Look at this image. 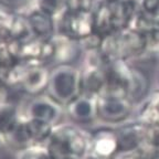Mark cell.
I'll use <instances>...</instances> for the list:
<instances>
[{
	"label": "cell",
	"mask_w": 159,
	"mask_h": 159,
	"mask_svg": "<svg viewBox=\"0 0 159 159\" xmlns=\"http://www.w3.org/2000/svg\"><path fill=\"white\" fill-rule=\"evenodd\" d=\"M89 132L74 123H60L47 142L51 159H83L89 154Z\"/></svg>",
	"instance_id": "obj_1"
},
{
	"label": "cell",
	"mask_w": 159,
	"mask_h": 159,
	"mask_svg": "<svg viewBox=\"0 0 159 159\" xmlns=\"http://www.w3.org/2000/svg\"><path fill=\"white\" fill-rule=\"evenodd\" d=\"M144 34L132 28H126L102 38L98 50L107 62H129L135 57H142L144 54Z\"/></svg>",
	"instance_id": "obj_2"
},
{
	"label": "cell",
	"mask_w": 159,
	"mask_h": 159,
	"mask_svg": "<svg viewBox=\"0 0 159 159\" xmlns=\"http://www.w3.org/2000/svg\"><path fill=\"white\" fill-rule=\"evenodd\" d=\"M96 119L105 125H120L127 122L132 115L135 104L126 93L114 89L104 87L95 98Z\"/></svg>",
	"instance_id": "obj_3"
},
{
	"label": "cell",
	"mask_w": 159,
	"mask_h": 159,
	"mask_svg": "<svg viewBox=\"0 0 159 159\" xmlns=\"http://www.w3.org/2000/svg\"><path fill=\"white\" fill-rule=\"evenodd\" d=\"M47 93L61 105L81 95V70L73 64L52 66Z\"/></svg>",
	"instance_id": "obj_4"
},
{
	"label": "cell",
	"mask_w": 159,
	"mask_h": 159,
	"mask_svg": "<svg viewBox=\"0 0 159 159\" xmlns=\"http://www.w3.org/2000/svg\"><path fill=\"white\" fill-rule=\"evenodd\" d=\"M82 53L84 50L81 43L57 33L52 39L43 41L41 61L49 67L62 64L75 65Z\"/></svg>",
	"instance_id": "obj_5"
},
{
	"label": "cell",
	"mask_w": 159,
	"mask_h": 159,
	"mask_svg": "<svg viewBox=\"0 0 159 159\" xmlns=\"http://www.w3.org/2000/svg\"><path fill=\"white\" fill-rule=\"evenodd\" d=\"M57 33L82 42L95 34L92 12H73L64 10L59 16Z\"/></svg>",
	"instance_id": "obj_6"
},
{
	"label": "cell",
	"mask_w": 159,
	"mask_h": 159,
	"mask_svg": "<svg viewBox=\"0 0 159 159\" xmlns=\"http://www.w3.org/2000/svg\"><path fill=\"white\" fill-rule=\"evenodd\" d=\"M63 114L64 106L57 103L48 93H44L39 96L31 97L22 118L35 119L55 126L61 123Z\"/></svg>",
	"instance_id": "obj_7"
},
{
	"label": "cell",
	"mask_w": 159,
	"mask_h": 159,
	"mask_svg": "<svg viewBox=\"0 0 159 159\" xmlns=\"http://www.w3.org/2000/svg\"><path fill=\"white\" fill-rule=\"evenodd\" d=\"M89 154L98 159H116L120 154L116 127L104 125L89 132Z\"/></svg>",
	"instance_id": "obj_8"
},
{
	"label": "cell",
	"mask_w": 159,
	"mask_h": 159,
	"mask_svg": "<svg viewBox=\"0 0 159 159\" xmlns=\"http://www.w3.org/2000/svg\"><path fill=\"white\" fill-rule=\"evenodd\" d=\"M147 126L139 122H125L116 127L120 152H136L146 140Z\"/></svg>",
	"instance_id": "obj_9"
},
{
	"label": "cell",
	"mask_w": 159,
	"mask_h": 159,
	"mask_svg": "<svg viewBox=\"0 0 159 159\" xmlns=\"http://www.w3.org/2000/svg\"><path fill=\"white\" fill-rule=\"evenodd\" d=\"M64 113L72 120V123L80 126L92 124L96 120L95 98L82 94L79 95L64 105Z\"/></svg>",
	"instance_id": "obj_10"
},
{
	"label": "cell",
	"mask_w": 159,
	"mask_h": 159,
	"mask_svg": "<svg viewBox=\"0 0 159 159\" xmlns=\"http://www.w3.org/2000/svg\"><path fill=\"white\" fill-rule=\"evenodd\" d=\"M27 19L31 34L35 39L48 41L57 34V22L53 16L34 8L27 13Z\"/></svg>",
	"instance_id": "obj_11"
},
{
	"label": "cell",
	"mask_w": 159,
	"mask_h": 159,
	"mask_svg": "<svg viewBox=\"0 0 159 159\" xmlns=\"http://www.w3.org/2000/svg\"><path fill=\"white\" fill-rule=\"evenodd\" d=\"M112 12L113 25L115 31L129 28L135 15L140 7L139 0H119L117 2L109 3Z\"/></svg>",
	"instance_id": "obj_12"
},
{
	"label": "cell",
	"mask_w": 159,
	"mask_h": 159,
	"mask_svg": "<svg viewBox=\"0 0 159 159\" xmlns=\"http://www.w3.org/2000/svg\"><path fill=\"white\" fill-rule=\"evenodd\" d=\"M93 22L95 34L101 38H105L116 32L113 25L111 5L104 0H99V2L93 10Z\"/></svg>",
	"instance_id": "obj_13"
},
{
	"label": "cell",
	"mask_w": 159,
	"mask_h": 159,
	"mask_svg": "<svg viewBox=\"0 0 159 159\" xmlns=\"http://www.w3.org/2000/svg\"><path fill=\"white\" fill-rule=\"evenodd\" d=\"M21 120L22 115L17 105L8 101L0 106V135L5 139V143Z\"/></svg>",
	"instance_id": "obj_14"
},
{
	"label": "cell",
	"mask_w": 159,
	"mask_h": 159,
	"mask_svg": "<svg viewBox=\"0 0 159 159\" xmlns=\"http://www.w3.org/2000/svg\"><path fill=\"white\" fill-rule=\"evenodd\" d=\"M137 119L145 125L159 124V91H154L140 103Z\"/></svg>",
	"instance_id": "obj_15"
},
{
	"label": "cell",
	"mask_w": 159,
	"mask_h": 159,
	"mask_svg": "<svg viewBox=\"0 0 159 159\" xmlns=\"http://www.w3.org/2000/svg\"><path fill=\"white\" fill-rule=\"evenodd\" d=\"M17 159H51L47 144L32 145L17 152Z\"/></svg>",
	"instance_id": "obj_16"
},
{
	"label": "cell",
	"mask_w": 159,
	"mask_h": 159,
	"mask_svg": "<svg viewBox=\"0 0 159 159\" xmlns=\"http://www.w3.org/2000/svg\"><path fill=\"white\" fill-rule=\"evenodd\" d=\"M34 8L49 13L54 18L64 11V0H34Z\"/></svg>",
	"instance_id": "obj_17"
},
{
	"label": "cell",
	"mask_w": 159,
	"mask_h": 159,
	"mask_svg": "<svg viewBox=\"0 0 159 159\" xmlns=\"http://www.w3.org/2000/svg\"><path fill=\"white\" fill-rule=\"evenodd\" d=\"M99 0H64V10L73 12H92Z\"/></svg>",
	"instance_id": "obj_18"
},
{
	"label": "cell",
	"mask_w": 159,
	"mask_h": 159,
	"mask_svg": "<svg viewBox=\"0 0 159 159\" xmlns=\"http://www.w3.org/2000/svg\"><path fill=\"white\" fill-rule=\"evenodd\" d=\"M144 54L147 57H159V30L155 29L145 33Z\"/></svg>",
	"instance_id": "obj_19"
},
{
	"label": "cell",
	"mask_w": 159,
	"mask_h": 159,
	"mask_svg": "<svg viewBox=\"0 0 159 159\" xmlns=\"http://www.w3.org/2000/svg\"><path fill=\"white\" fill-rule=\"evenodd\" d=\"M146 140L147 144L159 148V124L146 125Z\"/></svg>",
	"instance_id": "obj_20"
},
{
	"label": "cell",
	"mask_w": 159,
	"mask_h": 159,
	"mask_svg": "<svg viewBox=\"0 0 159 159\" xmlns=\"http://www.w3.org/2000/svg\"><path fill=\"white\" fill-rule=\"evenodd\" d=\"M140 8L152 16L159 15V0H140Z\"/></svg>",
	"instance_id": "obj_21"
},
{
	"label": "cell",
	"mask_w": 159,
	"mask_h": 159,
	"mask_svg": "<svg viewBox=\"0 0 159 159\" xmlns=\"http://www.w3.org/2000/svg\"><path fill=\"white\" fill-rule=\"evenodd\" d=\"M28 1H29V0H0V2L8 6V7H10V8L23 6V5H25Z\"/></svg>",
	"instance_id": "obj_22"
},
{
	"label": "cell",
	"mask_w": 159,
	"mask_h": 159,
	"mask_svg": "<svg viewBox=\"0 0 159 159\" xmlns=\"http://www.w3.org/2000/svg\"><path fill=\"white\" fill-rule=\"evenodd\" d=\"M116 159H143L139 156L137 152H120Z\"/></svg>",
	"instance_id": "obj_23"
},
{
	"label": "cell",
	"mask_w": 159,
	"mask_h": 159,
	"mask_svg": "<svg viewBox=\"0 0 159 159\" xmlns=\"http://www.w3.org/2000/svg\"><path fill=\"white\" fill-rule=\"evenodd\" d=\"M3 147H6V143H5V139L2 138V136L0 135V149H2Z\"/></svg>",
	"instance_id": "obj_24"
},
{
	"label": "cell",
	"mask_w": 159,
	"mask_h": 159,
	"mask_svg": "<svg viewBox=\"0 0 159 159\" xmlns=\"http://www.w3.org/2000/svg\"><path fill=\"white\" fill-rule=\"evenodd\" d=\"M83 159H98V158H97V157H95V156H93L92 154H87Z\"/></svg>",
	"instance_id": "obj_25"
},
{
	"label": "cell",
	"mask_w": 159,
	"mask_h": 159,
	"mask_svg": "<svg viewBox=\"0 0 159 159\" xmlns=\"http://www.w3.org/2000/svg\"><path fill=\"white\" fill-rule=\"evenodd\" d=\"M104 1H106V2H108V3H113V2H117L119 0H104Z\"/></svg>",
	"instance_id": "obj_26"
},
{
	"label": "cell",
	"mask_w": 159,
	"mask_h": 159,
	"mask_svg": "<svg viewBox=\"0 0 159 159\" xmlns=\"http://www.w3.org/2000/svg\"><path fill=\"white\" fill-rule=\"evenodd\" d=\"M158 80H159V75H158Z\"/></svg>",
	"instance_id": "obj_27"
},
{
	"label": "cell",
	"mask_w": 159,
	"mask_h": 159,
	"mask_svg": "<svg viewBox=\"0 0 159 159\" xmlns=\"http://www.w3.org/2000/svg\"><path fill=\"white\" fill-rule=\"evenodd\" d=\"M139 1H140V0H139Z\"/></svg>",
	"instance_id": "obj_28"
}]
</instances>
